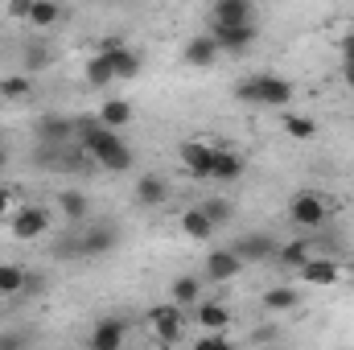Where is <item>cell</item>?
Here are the masks:
<instances>
[{"instance_id": "1", "label": "cell", "mask_w": 354, "mask_h": 350, "mask_svg": "<svg viewBox=\"0 0 354 350\" xmlns=\"http://www.w3.org/2000/svg\"><path fill=\"white\" fill-rule=\"evenodd\" d=\"M75 145L87 153L91 161H99L103 169H111V174H128L132 169V149L124 145V136L120 132H107L95 116H79L75 120Z\"/></svg>"}, {"instance_id": "2", "label": "cell", "mask_w": 354, "mask_h": 350, "mask_svg": "<svg viewBox=\"0 0 354 350\" xmlns=\"http://www.w3.org/2000/svg\"><path fill=\"white\" fill-rule=\"evenodd\" d=\"M235 95L243 103H256V107H288L297 87L280 75H248V79L235 83Z\"/></svg>"}, {"instance_id": "3", "label": "cell", "mask_w": 354, "mask_h": 350, "mask_svg": "<svg viewBox=\"0 0 354 350\" xmlns=\"http://www.w3.org/2000/svg\"><path fill=\"white\" fill-rule=\"evenodd\" d=\"M326 219H330V202H326L322 190H297L288 198V223L292 227L317 231V227H326Z\"/></svg>"}, {"instance_id": "4", "label": "cell", "mask_w": 354, "mask_h": 350, "mask_svg": "<svg viewBox=\"0 0 354 350\" xmlns=\"http://www.w3.org/2000/svg\"><path fill=\"white\" fill-rule=\"evenodd\" d=\"M185 326H189V322H185V313L177 309L174 301L145 313V330H149L153 342H161V347H177V342L185 338Z\"/></svg>"}, {"instance_id": "5", "label": "cell", "mask_w": 354, "mask_h": 350, "mask_svg": "<svg viewBox=\"0 0 354 350\" xmlns=\"http://www.w3.org/2000/svg\"><path fill=\"white\" fill-rule=\"evenodd\" d=\"M8 231L17 243H37L41 235H50V210L37 206V202H21L8 219Z\"/></svg>"}, {"instance_id": "6", "label": "cell", "mask_w": 354, "mask_h": 350, "mask_svg": "<svg viewBox=\"0 0 354 350\" xmlns=\"http://www.w3.org/2000/svg\"><path fill=\"white\" fill-rule=\"evenodd\" d=\"M214 149H218V145L189 136V140H181V145H177V161L185 165V174L194 177V181H210V161H214Z\"/></svg>"}, {"instance_id": "7", "label": "cell", "mask_w": 354, "mask_h": 350, "mask_svg": "<svg viewBox=\"0 0 354 350\" xmlns=\"http://www.w3.org/2000/svg\"><path fill=\"white\" fill-rule=\"evenodd\" d=\"M99 54L111 62V71H115V83H120V79H136V75H140V66H145V62H140V54H136V50H132L124 37H103Z\"/></svg>"}, {"instance_id": "8", "label": "cell", "mask_w": 354, "mask_h": 350, "mask_svg": "<svg viewBox=\"0 0 354 350\" xmlns=\"http://www.w3.org/2000/svg\"><path fill=\"white\" fill-rule=\"evenodd\" d=\"M276 248H280V243H276L268 231H243V235L235 239L231 252H235L243 264H272L276 260Z\"/></svg>"}, {"instance_id": "9", "label": "cell", "mask_w": 354, "mask_h": 350, "mask_svg": "<svg viewBox=\"0 0 354 350\" xmlns=\"http://www.w3.org/2000/svg\"><path fill=\"white\" fill-rule=\"evenodd\" d=\"M243 272V260L231 252V248H214L206 264H202V280H210V284H227V280H235Z\"/></svg>"}, {"instance_id": "10", "label": "cell", "mask_w": 354, "mask_h": 350, "mask_svg": "<svg viewBox=\"0 0 354 350\" xmlns=\"http://www.w3.org/2000/svg\"><path fill=\"white\" fill-rule=\"evenodd\" d=\"M206 33L218 42V50H223V54H243V50L256 42V33H260V29H256V21H252V25H210Z\"/></svg>"}, {"instance_id": "11", "label": "cell", "mask_w": 354, "mask_h": 350, "mask_svg": "<svg viewBox=\"0 0 354 350\" xmlns=\"http://www.w3.org/2000/svg\"><path fill=\"white\" fill-rule=\"evenodd\" d=\"M194 322L206 330V334H227L231 330V309L218 301V297H202L194 305Z\"/></svg>"}, {"instance_id": "12", "label": "cell", "mask_w": 354, "mask_h": 350, "mask_svg": "<svg viewBox=\"0 0 354 350\" xmlns=\"http://www.w3.org/2000/svg\"><path fill=\"white\" fill-rule=\"evenodd\" d=\"M124 338H128V322L124 317H103V322L91 326L87 350H124Z\"/></svg>"}, {"instance_id": "13", "label": "cell", "mask_w": 354, "mask_h": 350, "mask_svg": "<svg viewBox=\"0 0 354 350\" xmlns=\"http://www.w3.org/2000/svg\"><path fill=\"white\" fill-rule=\"evenodd\" d=\"M37 140L46 149H66L75 140V120L71 116H41L37 120Z\"/></svg>"}, {"instance_id": "14", "label": "cell", "mask_w": 354, "mask_h": 350, "mask_svg": "<svg viewBox=\"0 0 354 350\" xmlns=\"http://www.w3.org/2000/svg\"><path fill=\"white\" fill-rule=\"evenodd\" d=\"M79 243H83V260H95V256H107L120 243V235L111 223H95L87 231H79Z\"/></svg>"}, {"instance_id": "15", "label": "cell", "mask_w": 354, "mask_h": 350, "mask_svg": "<svg viewBox=\"0 0 354 350\" xmlns=\"http://www.w3.org/2000/svg\"><path fill=\"white\" fill-rule=\"evenodd\" d=\"M256 4L252 0H218L210 4V25H252Z\"/></svg>"}, {"instance_id": "16", "label": "cell", "mask_w": 354, "mask_h": 350, "mask_svg": "<svg viewBox=\"0 0 354 350\" xmlns=\"http://www.w3.org/2000/svg\"><path fill=\"white\" fill-rule=\"evenodd\" d=\"M218 42L210 37V33H194L189 42H185V66H194V71H206V66H214L218 62Z\"/></svg>"}, {"instance_id": "17", "label": "cell", "mask_w": 354, "mask_h": 350, "mask_svg": "<svg viewBox=\"0 0 354 350\" xmlns=\"http://www.w3.org/2000/svg\"><path fill=\"white\" fill-rule=\"evenodd\" d=\"M301 280H305L309 288H330V284L342 280V264L326 260V256H313V260L301 268Z\"/></svg>"}, {"instance_id": "18", "label": "cell", "mask_w": 354, "mask_h": 350, "mask_svg": "<svg viewBox=\"0 0 354 350\" xmlns=\"http://www.w3.org/2000/svg\"><path fill=\"white\" fill-rule=\"evenodd\" d=\"M248 169V157L235 153V149H214V161H210V181H239Z\"/></svg>"}, {"instance_id": "19", "label": "cell", "mask_w": 354, "mask_h": 350, "mask_svg": "<svg viewBox=\"0 0 354 350\" xmlns=\"http://www.w3.org/2000/svg\"><path fill=\"white\" fill-rule=\"evenodd\" d=\"M62 17H66V8H62V4H54V0H33V4H29L25 25H29V29H37V33H50Z\"/></svg>"}, {"instance_id": "20", "label": "cell", "mask_w": 354, "mask_h": 350, "mask_svg": "<svg viewBox=\"0 0 354 350\" xmlns=\"http://www.w3.org/2000/svg\"><path fill=\"white\" fill-rule=\"evenodd\" d=\"M95 120H99L107 132H120V128L132 124V103H128V99H103L99 111H95Z\"/></svg>"}, {"instance_id": "21", "label": "cell", "mask_w": 354, "mask_h": 350, "mask_svg": "<svg viewBox=\"0 0 354 350\" xmlns=\"http://www.w3.org/2000/svg\"><path fill=\"white\" fill-rule=\"evenodd\" d=\"M165 198H169V181L161 174H145V177H136V202L140 206H165Z\"/></svg>"}, {"instance_id": "22", "label": "cell", "mask_w": 354, "mask_h": 350, "mask_svg": "<svg viewBox=\"0 0 354 350\" xmlns=\"http://www.w3.org/2000/svg\"><path fill=\"white\" fill-rule=\"evenodd\" d=\"M177 227H181V235H189V239H198V243H202V239H210V235L218 231V227H214V223L202 214V206H189V210H181Z\"/></svg>"}, {"instance_id": "23", "label": "cell", "mask_w": 354, "mask_h": 350, "mask_svg": "<svg viewBox=\"0 0 354 350\" xmlns=\"http://www.w3.org/2000/svg\"><path fill=\"white\" fill-rule=\"evenodd\" d=\"M169 297H174V305H198L202 297H206V280L202 276H177L174 284H169Z\"/></svg>"}, {"instance_id": "24", "label": "cell", "mask_w": 354, "mask_h": 350, "mask_svg": "<svg viewBox=\"0 0 354 350\" xmlns=\"http://www.w3.org/2000/svg\"><path fill=\"white\" fill-rule=\"evenodd\" d=\"M313 260V248H309V239H288V243H280L276 248V264L280 268H305V264Z\"/></svg>"}, {"instance_id": "25", "label": "cell", "mask_w": 354, "mask_h": 350, "mask_svg": "<svg viewBox=\"0 0 354 350\" xmlns=\"http://www.w3.org/2000/svg\"><path fill=\"white\" fill-rule=\"evenodd\" d=\"M25 280H29V268L25 264H0V301L21 297L25 293Z\"/></svg>"}, {"instance_id": "26", "label": "cell", "mask_w": 354, "mask_h": 350, "mask_svg": "<svg viewBox=\"0 0 354 350\" xmlns=\"http://www.w3.org/2000/svg\"><path fill=\"white\" fill-rule=\"evenodd\" d=\"M301 305V293L292 288V284H272L264 293V309L268 313H288V309H297Z\"/></svg>"}, {"instance_id": "27", "label": "cell", "mask_w": 354, "mask_h": 350, "mask_svg": "<svg viewBox=\"0 0 354 350\" xmlns=\"http://www.w3.org/2000/svg\"><path fill=\"white\" fill-rule=\"evenodd\" d=\"M280 128H284L288 140H301V145L317 136V120H313V116H301V111H288V116L280 120Z\"/></svg>"}, {"instance_id": "28", "label": "cell", "mask_w": 354, "mask_h": 350, "mask_svg": "<svg viewBox=\"0 0 354 350\" xmlns=\"http://www.w3.org/2000/svg\"><path fill=\"white\" fill-rule=\"evenodd\" d=\"M58 210H62V214H66V223H71V227H79V223H83V219H87V194H83V190H62V194H58Z\"/></svg>"}, {"instance_id": "29", "label": "cell", "mask_w": 354, "mask_h": 350, "mask_svg": "<svg viewBox=\"0 0 354 350\" xmlns=\"http://www.w3.org/2000/svg\"><path fill=\"white\" fill-rule=\"evenodd\" d=\"M83 75H87V83L91 87H111L115 83V71H111V62L103 58V54H95L87 66H83Z\"/></svg>"}, {"instance_id": "30", "label": "cell", "mask_w": 354, "mask_h": 350, "mask_svg": "<svg viewBox=\"0 0 354 350\" xmlns=\"http://www.w3.org/2000/svg\"><path fill=\"white\" fill-rule=\"evenodd\" d=\"M33 95V79L29 75H4L0 79V99H29Z\"/></svg>"}, {"instance_id": "31", "label": "cell", "mask_w": 354, "mask_h": 350, "mask_svg": "<svg viewBox=\"0 0 354 350\" xmlns=\"http://www.w3.org/2000/svg\"><path fill=\"white\" fill-rule=\"evenodd\" d=\"M198 206H202V214H206L214 227H227V223L235 219V206H231V202H223V198H210V202H198Z\"/></svg>"}, {"instance_id": "32", "label": "cell", "mask_w": 354, "mask_h": 350, "mask_svg": "<svg viewBox=\"0 0 354 350\" xmlns=\"http://www.w3.org/2000/svg\"><path fill=\"white\" fill-rule=\"evenodd\" d=\"M50 58H54V50H50V46H46V42H33V46H29V50H25V71H29V75H33V71H41V66H46V62H50Z\"/></svg>"}, {"instance_id": "33", "label": "cell", "mask_w": 354, "mask_h": 350, "mask_svg": "<svg viewBox=\"0 0 354 350\" xmlns=\"http://www.w3.org/2000/svg\"><path fill=\"white\" fill-rule=\"evenodd\" d=\"M17 198H21V194H17V185H0V223H8V219H12V210L21 206Z\"/></svg>"}, {"instance_id": "34", "label": "cell", "mask_w": 354, "mask_h": 350, "mask_svg": "<svg viewBox=\"0 0 354 350\" xmlns=\"http://www.w3.org/2000/svg\"><path fill=\"white\" fill-rule=\"evenodd\" d=\"M189 350H235V347H231V338H227V334H202Z\"/></svg>"}, {"instance_id": "35", "label": "cell", "mask_w": 354, "mask_h": 350, "mask_svg": "<svg viewBox=\"0 0 354 350\" xmlns=\"http://www.w3.org/2000/svg\"><path fill=\"white\" fill-rule=\"evenodd\" d=\"M276 338H280V330H276V326H260V330L252 334V342H260V347H276Z\"/></svg>"}, {"instance_id": "36", "label": "cell", "mask_w": 354, "mask_h": 350, "mask_svg": "<svg viewBox=\"0 0 354 350\" xmlns=\"http://www.w3.org/2000/svg\"><path fill=\"white\" fill-rule=\"evenodd\" d=\"M29 4H33V0H12V4H8V17H12V21H25V17H29Z\"/></svg>"}, {"instance_id": "37", "label": "cell", "mask_w": 354, "mask_h": 350, "mask_svg": "<svg viewBox=\"0 0 354 350\" xmlns=\"http://www.w3.org/2000/svg\"><path fill=\"white\" fill-rule=\"evenodd\" d=\"M338 50H342V62H354V29H351V33H342Z\"/></svg>"}, {"instance_id": "38", "label": "cell", "mask_w": 354, "mask_h": 350, "mask_svg": "<svg viewBox=\"0 0 354 350\" xmlns=\"http://www.w3.org/2000/svg\"><path fill=\"white\" fill-rule=\"evenodd\" d=\"M41 288H46V276H33V272H29V280H25V293H21V297H33V293H41Z\"/></svg>"}, {"instance_id": "39", "label": "cell", "mask_w": 354, "mask_h": 350, "mask_svg": "<svg viewBox=\"0 0 354 350\" xmlns=\"http://www.w3.org/2000/svg\"><path fill=\"white\" fill-rule=\"evenodd\" d=\"M0 350H25V342L12 338V334H4V338H0Z\"/></svg>"}, {"instance_id": "40", "label": "cell", "mask_w": 354, "mask_h": 350, "mask_svg": "<svg viewBox=\"0 0 354 350\" xmlns=\"http://www.w3.org/2000/svg\"><path fill=\"white\" fill-rule=\"evenodd\" d=\"M342 83L354 91V62H342Z\"/></svg>"}, {"instance_id": "41", "label": "cell", "mask_w": 354, "mask_h": 350, "mask_svg": "<svg viewBox=\"0 0 354 350\" xmlns=\"http://www.w3.org/2000/svg\"><path fill=\"white\" fill-rule=\"evenodd\" d=\"M8 165V149H4V140H0V169Z\"/></svg>"}, {"instance_id": "42", "label": "cell", "mask_w": 354, "mask_h": 350, "mask_svg": "<svg viewBox=\"0 0 354 350\" xmlns=\"http://www.w3.org/2000/svg\"><path fill=\"white\" fill-rule=\"evenodd\" d=\"M264 350H280V347H264Z\"/></svg>"}, {"instance_id": "43", "label": "cell", "mask_w": 354, "mask_h": 350, "mask_svg": "<svg viewBox=\"0 0 354 350\" xmlns=\"http://www.w3.org/2000/svg\"><path fill=\"white\" fill-rule=\"evenodd\" d=\"M0 42H4V37H0Z\"/></svg>"}]
</instances>
